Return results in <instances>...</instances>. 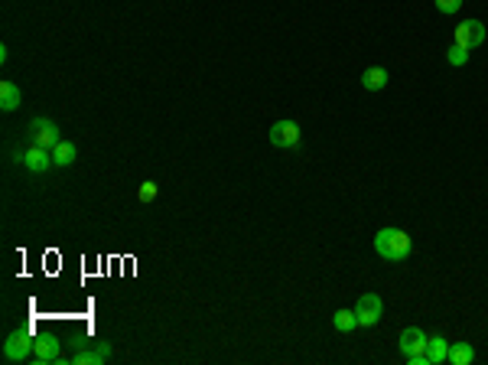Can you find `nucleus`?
Returning a JSON list of instances; mask_svg holds the SVG:
<instances>
[{"label":"nucleus","mask_w":488,"mask_h":365,"mask_svg":"<svg viewBox=\"0 0 488 365\" xmlns=\"http://www.w3.org/2000/svg\"><path fill=\"white\" fill-rule=\"evenodd\" d=\"M374 251H378V258H384V261L394 265V261H404V258L410 255L413 241L404 228H381V232L374 235Z\"/></svg>","instance_id":"1"},{"label":"nucleus","mask_w":488,"mask_h":365,"mask_svg":"<svg viewBox=\"0 0 488 365\" xmlns=\"http://www.w3.org/2000/svg\"><path fill=\"white\" fill-rule=\"evenodd\" d=\"M33 346H36L33 329L30 327L16 329V333H10L7 339H4V359H7V362H23L26 356H33Z\"/></svg>","instance_id":"2"},{"label":"nucleus","mask_w":488,"mask_h":365,"mask_svg":"<svg viewBox=\"0 0 488 365\" xmlns=\"http://www.w3.org/2000/svg\"><path fill=\"white\" fill-rule=\"evenodd\" d=\"M26 134H30V144H36V147H46L53 150L55 144L62 140V131L55 121H49V117H33L30 127H26Z\"/></svg>","instance_id":"3"},{"label":"nucleus","mask_w":488,"mask_h":365,"mask_svg":"<svg viewBox=\"0 0 488 365\" xmlns=\"http://www.w3.org/2000/svg\"><path fill=\"white\" fill-rule=\"evenodd\" d=\"M299 137H303V131H299L297 121H277V125L270 127V144H274L277 150H297Z\"/></svg>","instance_id":"4"},{"label":"nucleus","mask_w":488,"mask_h":365,"mask_svg":"<svg viewBox=\"0 0 488 365\" xmlns=\"http://www.w3.org/2000/svg\"><path fill=\"white\" fill-rule=\"evenodd\" d=\"M427 339L430 336L423 333V329L407 327V329H401V336H397V346H401V352H404L407 359H420V356H427Z\"/></svg>","instance_id":"5"},{"label":"nucleus","mask_w":488,"mask_h":365,"mask_svg":"<svg viewBox=\"0 0 488 365\" xmlns=\"http://www.w3.org/2000/svg\"><path fill=\"white\" fill-rule=\"evenodd\" d=\"M384 313V300L378 294H361L355 303V317H359V327H374Z\"/></svg>","instance_id":"6"},{"label":"nucleus","mask_w":488,"mask_h":365,"mask_svg":"<svg viewBox=\"0 0 488 365\" xmlns=\"http://www.w3.org/2000/svg\"><path fill=\"white\" fill-rule=\"evenodd\" d=\"M16 160H20V164H23L30 173H49L55 166L53 164V150L36 147V144H30L23 154H16Z\"/></svg>","instance_id":"7"},{"label":"nucleus","mask_w":488,"mask_h":365,"mask_svg":"<svg viewBox=\"0 0 488 365\" xmlns=\"http://www.w3.org/2000/svg\"><path fill=\"white\" fill-rule=\"evenodd\" d=\"M456 43L465 49H479L485 43V23L482 20H462L456 26Z\"/></svg>","instance_id":"8"},{"label":"nucleus","mask_w":488,"mask_h":365,"mask_svg":"<svg viewBox=\"0 0 488 365\" xmlns=\"http://www.w3.org/2000/svg\"><path fill=\"white\" fill-rule=\"evenodd\" d=\"M59 349H62L59 336H39L36 346H33V356L39 362H59Z\"/></svg>","instance_id":"9"},{"label":"nucleus","mask_w":488,"mask_h":365,"mask_svg":"<svg viewBox=\"0 0 488 365\" xmlns=\"http://www.w3.org/2000/svg\"><path fill=\"white\" fill-rule=\"evenodd\" d=\"M107 359H111V346L101 342V346H95V349L75 352V356H72V365H105Z\"/></svg>","instance_id":"10"},{"label":"nucleus","mask_w":488,"mask_h":365,"mask_svg":"<svg viewBox=\"0 0 488 365\" xmlns=\"http://www.w3.org/2000/svg\"><path fill=\"white\" fill-rule=\"evenodd\" d=\"M388 82H391V75L381 65H371V69L361 72V85H365L368 92H381V88H388Z\"/></svg>","instance_id":"11"},{"label":"nucleus","mask_w":488,"mask_h":365,"mask_svg":"<svg viewBox=\"0 0 488 365\" xmlns=\"http://www.w3.org/2000/svg\"><path fill=\"white\" fill-rule=\"evenodd\" d=\"M427 359H430V365H440V362H446V359H450V342L442 339L440 333L427 339Z\"/></svg>","instance_id":"12"},{"label":"nucleus","mask_w":488,"mask_h":365,"mask_svg":"<svg viewBox=\"0 0 488 365\" xmlns=\"http://www.w3.org/2000/svg\"><path fill=\"white\" fill-rule=\"evenodd\" d=\"M75 157H78V150H75L72 140H59V144L53 147V164L55 166H72L75 164Z\"/></svg>","instance_id":"13"},{"label":"nucleus","mask_w":488,"mask_h":365,"mask_svg":"<svg viewBox=\"0 0 488 365\" xmlns=\"http://www.w3.org/2000/svg\"><path fill=\"white\" fill-rule=\"evenodd\" d=\"M20 85H14V82H0V108L4 111H16L20 108Z\"/></svg>","instance_id":"14"},{"label":"nucleus","mask_w":488,"mask_h":365,"mask_svg":"<svg viewBox=\"0 0 488 365\" xmlns=\"http://www.w3.org/2000/svg\"><path fill=\"white\" fill-rule=\"evenodd\" d=\"M450 362L452 365H472L475 362V349L469 346V342H456V346H450Z\"/></svg>","instance_id":"15"},{"label":"nucleus","mask_w":488,"mask_h":365,"mask_svg":"<svg viewBox=\"0 0 488 365\" xmlns=\"http://www.w3.org/2000/svg\"><path fill=\"white\" fill-rule=\"evenodd\" d=\"M332 327L339 333H351V329L359 327V317H355V310H336L332 313Z\"/></svg>","instance_id":"16"},{"label":"nucleus","mask_w":488,"mask_h":365,"mask_svg":"<svg viewBox=\"0 0 488 365\" xmlns=\"http://www.w3.org/2000/svg\"><path fill=\"white\" fill-rule=\"evenodd\" d=\"M157 196H160V186H157L153 179L140 183V189H137V202H140V206H150V202H157Z\"/></svg>","instance_id":"17"},{"label":"nucleus","mask_w":488,"mask_h":365,"mask_svg":"<svg viewBox=\"0 0 488 365\" xmlns=\"http://www.w3.org/2000/svg\"><path fill=\"white\" fill-rule=\"evenodd\" d=\"M446 59H450V65H465L469 63V49L459 46V43H452L450 53H446Z\"/></svg>","instance_id":"18"},{"label":"nucleus","mask_w":488,"mask_h":365,"mask_svg":"<svg viewBox=\"0 0 488 365\" xmlns=\"http://www.w3.org/2000/svg\"><path fill=\"white\" fill-rule=\"evenodd\" d=\"M433 4H436V10H440V14H446V16L459 14V7H462V0H433Z\"/></svg>","instance_id":"19"}]
</instances>
